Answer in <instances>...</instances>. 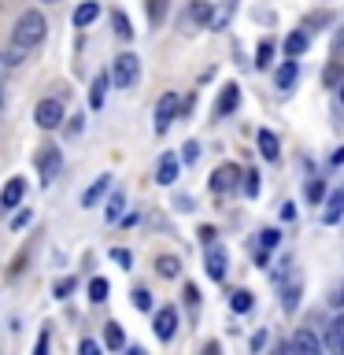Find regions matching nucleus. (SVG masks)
Returning <instances> with one entry per match:
<instances>
[{"label": "nucleus", "instance_id": "obj_22", "mask_svg": "<svg viewBox=\"0 0 344 355\" xmlns=\"http://www.w3.org/2000/svg\"><path fill=\"white\" fill-rule=\"evenodd\" d=\"M185 22H196V26H207V22H211V4H207V0H196V4L189 8Z\"/></svg>", "mask_w": 344, "mask_h": 355}, {"label": "nucleus", "instance_id": "obj_40", "mask_svg": "<svg viewBox=\"0 0 344 355\" xmlns=\"http://www.w3.org/2000/svg\"><path fill=\"white\" fill-rule=\"evenodd\" d=\"M111 259L122 263V266H133V255H130L126 248H111Z\"/></svg>", "mask_w": 344, "mask_h": 355}, {"label": "nucleus", "instance_id": "obj_17", "mask_svg": "<svg viewBox=\"0 0 344 355\" xmlns=\"http://www.w3.org/2000/svg\"><path fill=\"white\" fill-rule=\"evenodd\" d=\"M96 19H100V4H96V0L78 4V11H74V26H78V30H85L89 22H96Z\"/></svg>", "mask_w": 344, "mask_h": 355}, {"label": "nucleus", "instance_id": "obj_49", "mask_svg": "<svg viewBox=\"0 0 344 355\" xmlns=\"http://www.w3.org/2000/svg\"><path fill=\"white\" fill-rule=\"evenodd\" d=\"M333 163H344V148H341V152H333Z\"/></svg>", "mask_w": 344, "mask_h": 355}, {"label": "nucleus", "instance_id": "obj_14", "mask_svg": "<svg viewBox=\"0 0 344 355\" xmlns=\"http://www.w3.org/2000/svg\"><path fill=\"white\" fill-rule=\"evenodd\" d=\"M289 348H293V352H322V340L311 329H296L293 340H289Z\"/></svg>", "mask_w": 344, "mask_h": 355}, {"label": "nucleus", "instance_id": "obj_16", "mask_svg": "<svg viewBox=\"0 0 344 355\" xmlns=\"http://www.w3.org/2000/svg\"><path fill=\"white\" fill-rule=\"evenodd\" d=\"M307 44H311L307 30H293V33L285 37V55H289V60H296V55H304V52H307Z\"/></svg>", "mask_w": 344, "mask_h": 355}, {"label": "nucleus", "instance_id": "obj_31", "mask_svg": "<svg viewBox=\"0 0 344 355\" xmlns=\"http://www.w3.org/2000/svg\"><path fill=\"white\" fill-rule=\"evenodd\" d=\"M282 307H285V311H296V307H300V277H296V282H293V285H285V296H282Z\"/></svg>", "mask_w": 344, "mask_h": 355}, {"label": "nucleus", "instance_id": "obj_2", "mask_svg": "<svg viewBox=\"0 0 344 355\" xmlns=\"http://www.w3.org/2000/svg\"><path fill=\"white\" fill-rule=\"evenodd\" d=\"M141 78V60L133 52H122L115 55V67H111V82H115L119 89H133Z\"/></svg>", "mask_w": 344, "mask_h": 355}, {"label": "nucleus", "instance_id": "obj_42", "mask_svg": "<svg viewBox=\"0 0 344 355\" xmlns=\"http://www.w3.org/2000/svg\"><path fill=\"white\" fill-rule=\"evenodd\" d=\"M78 352H82V355H96L100 344H96V340H82V344H78Z\"/></svg>", "mask_w": 344, "mask_h": 355}, {"label": "nucleus", "instance_id": "obj_37", "mask_svg": "<svg viewBox=\"0 0 344 355\" xmlns=\"http://www.w3.org/2000/svg\"><path fill=\"white\" fill-rule=\"evenodd\" d=\"M133 307H137V311H152V293H148V288H137V293H133Z\"/></svg>", "mask_w": 344, "mask_h": 355}, {"label": "nucleus", "instance_id": "obj_30", "mask_svg": "<svg viewBox=\"0 0 344 355\" xmlns=\"http://www.w3.org/2000/svg\"><path fill=\"white\" fill-rule=\"evenodd\" d=\"M270 60H274V41H263L259 49H255V67H259V71H266V67H270Z\"/></svg>", "mask_w": 344, "mask_h": 355}, {"label": "nucleus", "instance_id": "obj_8", "mask_svg": "<svg viewBox=\"0 0 344 355\" xmlns=\"http://www.w3.org/2000/svg\"><path fill=\"white\" fill-rule=\"evenodd\" d=\"M178 171H182V159H178L174 152H166V155H160V166H155V182H160V185H174Z\"/></svg>", "mask_w": 344, "mask_h": 355}, {"label": "nucleus", "instance_id": "obj_46", "mask_svg": "<svg viewBox=\"0 0 344 355\" xmlns=\"http://www.w3.org/2000/svg\"><path fill=\"white\" fill-rule=\"evenodd\" d=\"M333 55H344V30L333 37Z\"/></svg>", "mask_w": 344, "mask_h": 355}, {"label": "nucleus", "instance_id": "obj_48", "mask_svg": "<svg viewBox=\"0 0 344 355\" xmlns=\"http://www.w3.org/2000/svg\"><path fill=\"white\" fill-rule=\"evenodd\" d=\"M282 218H285V222H293V218H296V207H293V204H285V207H282Z\"/></svg>", "mask_w": 344, "mask_h": 355}, {"label": "nucleus", "instance_id": "obj_7", "mask_svg": "<svg viewBox=\"0 0 344 355\" xmlns=\"http://www.w3.org/2000/svg\"><path fill=\"white\" fill-rule=\"evenodd\" d=\"M152 329H155V337H160L163 344L174 340V333H178V311H174V307H160V311H155Z\"/></svg>", "mask_w": 344, "mask_h": 355}, {"label": "nucleus", "instance_id": "obj_20", "mask_svg": "<svg viewBox=\"0 0 344 355\" xmlns=\"http://www.w3.org/2000/svg\"><path fill=\"white\" fill-rule=\"evenodd\" d=\"M233 11H237V0H222V8L211 11V22H207V26H211V30H222V26L233 19Z\"/></svg>", "mask_w": 344, "mask_h": 355}, {"label": "nucleus", "instance_id": "obj_12", "mask_svg": "<svg viewBox=\"0 0 344 355\" xmlns=\"http://www.w3.org/2000/svg\"><path fill=\"white\" fill-rule=\"evenodd\" d=\"M296 78H300V67H296V60H285L282 67H277V78H274L277 93H293Z\"/></svg>", "mask_w": 344, "mask_h": 355}, {"label": "nucleus", "instance_id": "obj_44", "mask_svg": "<svg viewBox=\"0 0 344 355\" xmlns=\"http://www.w3.org/2000/svg\"><path fill=\"white\" fill-rule=\"evenodd\" d=\"M185 304H200V293H196V285H185Z\"/></svg>", "mask_w": 344, "mask_h": 355}, {"label": "nucleus", "instance_id": "obj_6", "mask_svg": "<svg viewBox=\"0 0 344 355\" xmlns=\"http://www.w3.org/2000/svg\"><path fill=\"white\" fill-rule=\"evenodd\" d=\"M241 182V166L237 163H222L215 174H211V193H230Z\"/></svg>", "mask_w": 344, "mask_h": 355}, {"label": "nucleus", "instance_id": "obj_9", "mask_svg": "<svg viewBox=\"0 0 344 355\" xmlns=\"http://www.w3.org/2000/svg\"><path fill=\"white\" fill-rule=\"evenodd\" d=\"M237 104H241V89L237 85H222V93H218V104H215V115L218 119H226V115H233L237 111Z\"/></svg>", "mask_w": 344, "mask_h": 355}, {"label": "nucleus", "instance_id": "obj_27", "mask_svg": "<svg viewBox=\"0 0 344 355\" xmlns=\"http://www.w3.org/2000/svg\"><path fill=\"white\" fill-rule=\"evenodd\" d=\"M341 215H344V196L337 193V196H329V204H326V215H322V222H326V226H333V222H341Z\"/></svg>", "mask_w": 344, "mask_h": 355}, {"label": "nucleus", "instance_id": "obj_24", "mask_svg": "<svg viewBox=\"0 0 344 355\" xmlns=\"http://www.w3.org/2000/svg\"><path fill=\"white\" fill-rule=\"evenodd\" d=\"M155 270L163 277H178L182 274V259H178V255H160V259H155Z\"/></svg>", "mask_w": 344, "mask_h": 355}, {"label": "nucleus", "instance_id": "obj_18", "mask_svg": "<svg viewBox=\"0 0 344 355\" xmlns=\"http://www.w3.org/2000/svg\"><path fill=\"white\" fill-rule=\"evenodd\" d=\"M255 144H259V155H263V159H270V163L277 159V155H282V148H277V137H274L270 130H259Z\"/></svg>", "mask_w": 344, "mask_h": 355}, {"label": "nucleus", "instance_id": "obj_51", "mask_svg": "<svg viewBox=\"0 0 344 355\" xmlns=\"http://www.w3.org/2000/svg\"><path fill=\"white\" fill-rule=\"evenodd\" d=\"M0 107H4V85H0Z\"/></svg>", "mask_w": 344, "mask_h": 355}, {"label": "nucleus", "instance_id": "obj_11", "mask_svg": "<svg viewBox=\"0 0 344 355\" xmlns=\"http://www.w3.org/2000/svg\"><path fill=\"white\" fill-rule=\"evenodd\" d=\"M22 196H26V182H22V178H11V182L4 185V193H0V207H4V211L19 207Z\"/></svg>", "mask_w": 344, "mask_h": 355}, {"label": "nucleus", "instance_id": "obj_19", "mask_svg": "<svg viewBox=\"0 0 344 355\" xmlns=\"http://www.w3.org/2000/svg\"><path fill=\"white\" fill-rule=\"evenodd\" d=\"M326 348L329 352H344V318H333L326 329Z\"/></svg>", "mask_w": 344, "mask_h": 355}, {"label": "nucleus", "instance_id": "obj_23", "mask_svg": "<svg viewBox=\"0 0 344 355\" xmlns=\"http://www.w3.org/2000/svg\"><path fill=\"white\" fill-rule=\"evenodd\" d=\"M122 211H126V196H122V193H111V196H108V207H104V218H108V222H119Z\"/></svg>", "mask_w": 344, "mask_h": 355}, {"label": "nucleus", "instance_id": "obj_5", "mask_svg": "<svg viewBox=\"0 0 344 355\" xmlns=\"http://www.w3.org/2000/svg\"><path fill=\"white\" fill-rule=\"evenodd\" d=\"M37 171H41V185H52L63 171V152L60 148H44L37 155Z\"/></svg>", "mask_w": 344, "mask_h": 355}, {"label": "nucleus", "instance_id": "obj_38", "mask_svg": "<svg viewBox=\"0 0 344 355\" xmlns=\"http://www.w3.org/2000/svg\"><path fill=\"white\" fill-rule=\"evenodd\" d=\"M341 78H344V67H341V63H333L329 71L322 74V82H326V85H341Z\"/></svg>", "mask_w": 344, "mask_h": 355}, {"label": "nucleus", "instance_id": "obj_47", "mask_svg": "<svg viewBox=\"0 0 344 355\" xmlns=\"http://www.w3.org/2000/svg\"><path fill=\"white\" fill-rule=\"evenodd\" d=\"M200 241L211 244V241H215V230H211V226H200Z\"/></svg>", "mask_w": 344, "mask_h": 355}, {"label": "nucleus", "instance_id": "obj_52", "mask_svg": "<svg viewBox=\"0 0 344 355\" xmlns=\"http://www.w3.org/2000/svg\"><path fill=\"white\" fill-rule=\"evenodd\" d=\"M44 4H55V0H44Z\"/></svg>", "mask_w": 344, "mask_h": 355}, {"label": "nucleus", "instance_id": "obj_3", "mask_svg": "<svg viewBox=\"0 0 344 355\" xmlns=\"http://www.w3.org/2000/svg\"><path fill=\"white\" fill-rule=\"evenodd\" d=\"M63 104L55 96H49V100H41L37 107H33V122H37L41 130H60L63 126Z\"/></svg>", "mask_w": 344, "mask_h": 355}, {"label": "nucleus", "instance_id": "obj_36", "mask_svg": "<svg viewBox=\"0 0 344 355\" xmlns=\"http://www.w3.org/2000/svg\"><path fill=\"white\" fill-rule=\"evenodd\" d=\"M241 178H244V193H248V196H259V174H255V171H244Z\"/></svg>", "mask_w": 344, "mask_h": 355}, {"label": "nucleus", "instance_id": "obj_45", "mask_svg": "<svg viewBox=\"0 0 344 355\" xmlns=\"http://www.w3.org/2000/svg\"><path fill=\"white\" fill-rule=\"evenodd\" d=\"M259 348H266V329H259V333L252 337V352H259Z\"/></svg>", "mask_w": 344, "mask_h": 355}, {"label": "nucleus", "instance_id": "obj_29", "mask_svg": "<svg viewBox=\"0 0 344 355\" xmlns=\"http://www.w3.org/2000/svg\"><path fill=\"white\" fill-rule=\"evenodd\" d=\"M22 55H26V52H19V49L0 52V78H4V74L11 71V67H19V63H22Z\"/></svg>", "mask_w": 344, "mask_h": 355}, {"label": "nucleus", "instance_id": "obj_35", "mask_svg": "<svg viewBox=\"0 0 344 355\" xmlns=\"http://www.w3.org/2000/svg\"><path fill=\"white\" fill-rule=\"evenodd\" d=\"M277 241H282V233H277V230H263V233H259V248H263V252L277 248Z\"/></svg>", "mask_w": 344, "mask_h": 355}, {"label": "nucleus", "instance_id": "obj_15", "mask_svg": "<svg viewBox=\"0 0 344 355\" xmlns=\"http://www.w3.org/2000/svg\"><path fill=\"white\" fill-rule=\"evenodd\" d=\"M207 277L211 282H222V277H226V252L222 248H207Z\"/></svg>", "mask_w": 344, "mask_h": 355}, {"label": "nucleus", "instance_id": "obj_25", "mask_svg": "<svg viewBox=\"0 0 344 355\" xmlns=\"http://www.w3.org/2000/svg\"><path fill=\"white\" fill-rule=\"evenodd\" d=\"M111 26H115V37H122V41L133 37V26H130L126 11H111Z\"/></svg>", "mask_w": 344, "mask_h": 355}, {"label": "nucleus", "instance_id": "obj_53", "mask_svg": "<svg viewBox=\"0 0 344 355\" xmlns=\"http://www.w3.org/2000/svg\"><path fill=\"white\" fill-rule=\"evenodd\" d=\"M341 196H344V189H341Z\"/></svg>", "mask_w": 344, "mask_h": 355}, {"label": "nucleus", "instance_id": "obj_28", "mask_svg": "<svg viewBox=\"0 0 344 355\" xmlns=\"http://www.w3.org/2000/svg\"><path fill=\"white\" fill-rule=\"evenodd\" d=\"M108 277H93V282H89V300H93V304H104L108 300Z\"/></svg>", "mask_w": 344, "mask_h": 355}, {"label": "nucleus", "instance_id": "obj_33", "mask_svg": "<svg viewBox=\"0 0 344 355\" xmlns=\"http://www.w3.org/2000/svg\"><path fill=\"white\" fill-rule=\"evenodd\" d=\"M322 196H326V182H322V178H311V182H307V200H311V204H318Z\"/></svg>", "mask_w": 344, "mask_h": 355}, {"label": "nucleus", "instance_id": "obj_10", "mask_svg": "<svg viewBox=\"0 0 344 355\" xmlns=\"http://www.w3.org/2000/svg\"><path fill=\"white\" fill-rule=\"evenodd\" d=\"M108 193H111V174H100L96 182H93V185H89L85 193H82V207H96V204H100V200H104Z\"/></svg>", "mask_w": 344, "mask_h": 355}, {"label": "nucleus", "instance_id": "obj_26", "mask_svg": "<svg viewBox=\"0 0 344 355\" xmlns=\"http://www.w3.org/2000/svg\"><path fill=\"white\" fill-rule=\"evenodd\" d=\"M252 304H255V300H252V293H248V288H237V293L230 296V307L237 311V315H248V311H252Z\"/></svg>", "mask_w": 344, "mask_h": 355}, {"label": "nucleus", "instance_id": "obj_41", "mask_svg": "<svg viewBox=\"0 0 344 355\" xmlns=\"http://www.w3.org/2000/svg\"><path fill=\"white\" fill-rule=\"evenodd\" d=\"M33 352H37V355L49 352V329H41V337H37V344H33Z\"/></svg>", "mask_w": 344, "mask_h": 355}, {"label": "nucleus", "instance_id": "obj_32", "mask_svg": "<svg viewBox=\"0 0 344 355\" xmlns=\"http://www.w3.org/2000/svg\"><path fill=\"white\" fill-rule=\"evenodd\" d=\"M163 15H166V0H148V22L152 26H160Z\"/></svg>", "mask_w": 344, "mask_h": 355}, {"label": "nucleus", "instance_id": "obj_1", "mask_svg": "<svg viewBox=\"0 0 344 355\" xmlns=\"http://www.w3.org/2000/svg\"><path fill=\"white\" fill-rule=\"evenodd\" d=\"M44 30H49V22H44V15H41L37 8L22 11V15H19V22H15V30H11V49H19V52H30L33 44H41Z\"/></svg>", "mask_w": 344, "mask_h": 355}, {"label": "nucleus", "instance_id": "obj_43", "mask_svg": "<svg viewBox=\"0 0 344 355\" xmlns=\"http://www.w3.org/2000/svg\"><path fill=\"white\" fill-rule=\"evenodd\" d=\"M26 222H30V211H19V215L11 218V230H22V226H26Z\"/></svg>", "mask_w": 344, "mask_h": 355}, {"label": "nucleus", "instance_id": "obj_39", "mask_svg": "<svg viewBox=\"0 0 344 355\" xmlns=\"http://www.w3.org/2000/svg\"><path fill=\"white\" fill-rule=\"evenodd\" d=\"M196 159H200V144L196 141L182 144V163H196Z\"/></svg>", "mask_w": 344, "mask_h": 355}, {"label": "nucleus", "instance_id": "obj_4", "mask_svg": "<svg viewBox=\"0 0 344 355\" xmlns=\"http://www.w3.org/2000/svg\"><path fill=\"white\" fill-rule=\"evenodd\" d=\"M178 115H182V100H178V93H163L160 104H155V133H166Z\"/></svg>", "mask_w": 344, "mask_h": 355}, {"label": "nucleus", "instance_id": "obj_21", "mask_svg": "<svg viewBox=\"0 0 344 355\" xmlns=\"http://www.w3.org/2000/svg\"><path fill=\"white\" fill-rule=\"evenodd\" d=\"M104 348H111V352H122V348H126V337H122L119 322H108V329H104Z\"/></svg>", "mask_w": 344, "mask_h": 355}, {"label": "nucleus", "instance_id": "obj_13", "mask_svg": "<svg viewBox=\"0 0 344 355\" xmlns=\"http://www.w3.org/2000/svg\"><path fill=\"white\" fill-rule=\"evenodd\" d=\"M108 82H111V74H104V71L93 78V89H89V107H93V111L104 107V100H108Z\"/></svg>", "mask_w": 344, "mask_h": 355}, {"label": "nucleus", "instance_id": "obj_34", "mask_svg": "<svg viewBox=\"0 0 344 355\" xmlns=\"http://www.w3.org/2000/svg\"><path fill=\"white\" fill-rule=\"evenodd\" d=\"M71 293H74V277H60V282L52 285V296H55V300H67Z\"/></svg>", "mask_w": 344, "mask_h": 355}, {"label": "nucleus", "instance_id": "obj_50", "mask_svg": "<svg viewBox=\"0 0 344 355\" xmlns=\"http://www.w3.org/2000/svg\"><path fill=\"white\" fill-rule=\"evenodd\" d=\"M337 96H341V104H344V78H341V89H337Z\"/></svg>", "mask_w": 344, "mask_h": 355}]
</instances>
